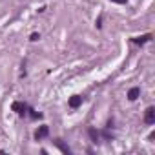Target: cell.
<instances>
[{"instance_id": "3957f363", "label": "cell", "mask_w": 155, "mask_h": 155, "mask_svg": "<svg viewBox=\"0 0 155 155\" xmlns=\"http://www.w3.org/2000/svg\"><path fill=\"white\" fill-rule=\"evenodd\" d=\"M11 110H13V111H17L18 115H24V113H26V104L17 101V102H13V104H11Z\"/></svg>"}, {"instance_id": "277c9868", "label": "cell", "mask_w": 155, "mask_h": 155, "mask_svg": "<svg viewBox=\"0 0 155 155\" xmlns=\"http://www.w3.org/2000/svg\"><path fill=\"white\" fill-rule=\"evenodd\" d=\"M82 104V97L81 95H73V97H69V108H79Z\"/></svg>"}, {"instance_id": "7a4b0ae2", "label": "cell", "mask_w": 155, "mask_h": 155, "mask_svg": "<svg viewBox=\"0 0 155 155\" xmlns=\"http://www.w3.org/2000/svg\"><path fill=\"white\" fill-rule=\"evenodd\" d=\"M49 135V128L48 126H40L37 131H35V139L37 140H40V139H44V137H48Z\"/></svg>"}, {"instance_id": "9c48e42d", "label": "cell", "mask_w": 155, "mask_h": 155, "mask_svg": "<svg viewBox=\"0 0 155 155\" xmlns=\"http://www.w3.org/2000/svg\"><path fill=\"white\" fill-rule=\"evenodd\" d=\"M38 117H40V113H38V111H33V110H31V119H38Z\"/></svg>"}, {"instance_id": "52a82bcc", "label": "cell", "mask_w": 155, "mask_h": 155, "mask_svg": "<svg viewBox=\"0 0 155 155\" xmlns=\"http://www.w3.org/2000/svg\"><path fill=\"white\" fill-rule=\"evenodd\" d=\"M135 44H144V42H148V40H151V35H142V37H135V38H131Z\"/></svg>"}, {"instance_id": "5b68a950", "label": "cell", "mask_w": 155, "mask_h": 155, "mask_svg": "<svg viewBox=\"0 0 155 155\" xmlns=\"http://www.w3.org/2000/svg\"><path fill=\"white\" fill-rule=\"evenodd\" d=\"M139 95H140V90H139V88H131V90L128 91V99H130V101H137Z\"/></svg>"}, {"instance_id": "8992f818", "label": "cell", "mask_w": 155, "mask_h": 155, "mask_svg": "<svg viewBox=\"0 0 155 155\" xmlns=\"http://www.w3.org/2000/svg\"><path fill=\"white\" fill-rule=\"evenodd\" d=\"M53 142H55V146H58V148H60V151H62V153H66V155L69 153V148H68V146H66V144H64L60 139H55Z\"/></svg>"}, {"instance_id": "ba28073f", "label": "cell", "mask_w": 155, "mask_h": 155, "mask_svg": "<svg viewBox=\"0 0 155 155\" xmlns=\"http://www.w3.org/2000/svg\"><path fill=\"white\" fill-rule=\"evenodd\" d=\"M90 137H91V140H93V142H99V133H97V130H93V128H91V130H90Z\"/></svg>"}, {"instance_id": "6da1fadb", "label": "cell", "mask_w": 155, "mask_h": 155, "mask_svg": "<svg viewBox=\"0 0 155 155\" xmlns=\"http://www.w3.org/2000/svg\"><path fill=\"white\" fill-rule=\"evenodd\" d=\"M144 122H146V124H153V122H155V108H153V106H150V108L146 110V113H144Z\"/></svg>"}, {"instance_id": "8fae6325", "label": "cell", "mask_w": 155, "mask_h": 155, "mask_svg": "<svg viewBox=\"0 0 155 155\" xmlns=\"http://www.w3.org/2000/svg\"><path fill=\"white\" fill-rule=\"evenodd\" d=\"M111 2H117V4H124L126 0H111Z\"/></svg>"}, {"instance_id": "30bf717a", "label": "cell", "mask_w": 155, "mask_h": 155, "mask_svg": "<svg viewBox=\"0 0 155 155\" xmlns=\"http://www.w3.org/2000/svg\"><path fill=\"white\" fill-rule=\"evenodd\" d=\"M38 38H40V37H38L37 33H33V35H31V40H38Z\"/></svg>"}]
</instances>
